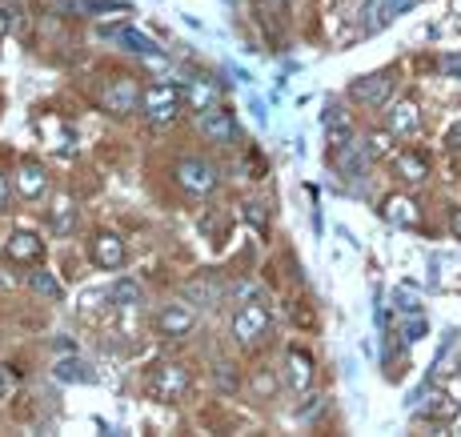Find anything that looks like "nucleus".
Returning a JSON list of instances; mask_svg holds the SVG:
<instances>
[{"mask_svg":"<svg viewBox=\"0 0 461 437\" xmlns=\"http://www.w3.org/2000/svg\"><path fill=\"white\" fill-rule=\"evenodd\" d=\"M8 394V378H5V369H0V397Z\"/></svg>","mask_w":461,"mask_h":437,"instance_id":"72a5a7b5","label":"nucleus"},{"mask_svg":"<svg viewBox=\"0 0 461 437\" xmlns=\"http://www.w3.org/2000/svg\"><path fill=\"white\" fill-rule=\"evenodd\" d=\"M49 225L57 237H68L77 229V201L68 197V193H57V201H52V209H49Z\"/></svg>","mask_w":461,"mask_h":437,"instance_id":"aec40b11","label":"nucleus"},{"mask_svg":"<svg viewBox=\"0 0 461 437\" xmlns=\"http://www.w3.org/2000/svg\"><path fill=\"white\" fill-rule=\"evenodd\" d=\"M189 386H193V373H189V365H181V361L153 365V369H149V381H145L149 397L165 401V405H176V401L189 394Z\"/></svg>","mask_w":461,"mask_h":437,"instance_id":"f257e3e1","label":"nucleus"},{"mask_svg":"<svg viewBox=\"0 0 461 437\" xmlns=\"http://www.w3.org/2000/svg\"><path fill=\"white\" fill-rule=\"evenodd\" d=\"M181 109H185V88L168 85V80L149 85L145 96H140V113H145L153 124H173L176 117H181Z\"/></svg>","mask_w":461,"mask_h":437,"instance_id":"f03ea898","label":"nucleus"},{"mask_svg":"<svg viewBox=\"0 0 461 437\" xmlns=\"http://www.w3.org/2000/svg\"><path fill=\"white\" fill-rule=\"evenodd\" d=\"M52 378L57 381H77V386H81V381H93V369H88L81 358H60L57 365H52Z\"/></svg>","mask_w":461,"mask_h":437,"instance_id":"412c9836","label":"nucleus"},{"mask_svg":"<svg viewBox=\"0 0 461 437\" xmlns=\"http://www.w3.org/2000/svg\"><path fill=\"white\" fill-rule=\"evenodd\" d=\"M321 124H325V141H330L333 153H337V149H345V145L353 141V121L345 117V113L337 109V105H330V109H325Z\"/></svg>","mask_w":461,"mask_h":437,"instance_id":"6ab92c4d","label":"nucleus"},{"mask_svg":"<svg viewBox=\"0 0 461 437\" xmlns=\"http://www.w3.org/2000/svg\"><path fill=\"white\" fill-rule=\"evenodd\" d=\"M5 257H8L13 265H41L44 241H41L37 233H24V229H16V233L5 241Z\"/></svg>","mask_w":461,"mask_h":437,"instance_id":"9b49d317","label":"nucleus"},{"mask_svg":"<svg viewBox=\"0 0 461 437\" xmlns=\"http://www.w3.org/2000/svg\"><path fill=\"white\" fill-rule=\"evenodd\" d=\"M313 378H317L313 353L301 350V345H294V350L285 353V381H289V389H294V394H305V389L313 386Z\"/></svg>","mask_w":461,"mask_h":437,"instance_id":"1a4fd4ad","label":"nucleus"},{"mask_svg":"<svg viewBox=\"0 0 461 437\" xmlns=\"http://www.w3.org/2000/svg\"><path fill=\"white\" fill-rule=\"evenodd\" d=\"M277 5H285V0H277Z\"/></svg>","mask_w":461,"mask_h":437,"instance_id":"f704fd0d","label":"nucleus"},{"mask_svg":"<svg viewBox=\"0 0 461 437\" xmlns=\"http://www.w3.org/2000/svg\"><path fill=\"white\" fill-rule=\"evenodd\" d=\"M125 257H129V249H125V241H121L117 233H96L93 261L101 265V269H121V265H125Z\"/></svg>","mask_w":461,"mask_h":437,"instance_id":"dca6fc26","label":"nucleus"},{"mask_svg":"<svg viewBox=\"0 0 461 437\" xmlns=\"http://www.w3.org/2000/svg\"><path fill=\"white\" fill-rule=\"evenodd\" d=\"M101 37L121 44V49H129V52H137V57H157V44L149 41L145 32L132 29V24H109V29H101Z\"/></svg>","mask_w":461,"mask_h":437,"instance_id":"4468645a","label":"nucleus"},{"mask_svg":"<svg viewBox=\"0 0 461 437\" xmlns=\"http://www.w3.org/2000/svg\"><path fill=\"white\" fill-rule=\"evenodd\" d=\"M441 68H449V73H461V57H446V60H441Z\"/></svg>","mask_w":461,"mask_h":437,"instance_id":"473e14b6","label":"nucleus"},{"mask_svg":"<svg viewBox=\"0 0 461 437\" xmlns=\"http://www.w3.org/2000/svg\"><path fill=\"white\" fill-rule=\"evenodd\" d=\"M269 333H273V314L265 305H257V301H245V305L233 314L237 345H261Z\"/></svg>","mask_w":461,"mask_h":437,"instance_id":"39448f33","label":"nucleus"},{"mask_svg":"<svg viewBox=\"0 0 461 437\" xmlns=\"http://www.w3.org/2000/svg\"><path fill=\"white\" fill-rule=\"evenodd\" d=\"M241 217L249 221V225L257 229V233H265V229H269V213H265V205H241Z\"/></svg>","mask_w":461,"mask_h":437,"instance_id":"393cba45","label":"nucleus"},{"mask_svg":"<svg viewBox=\"0 0 461 437\" xmlns=\"http://www.w3.org/2000/svg\"><path fill=\"white\" fill-rule=\"evenodd\" d=\"M101 301H104V293H101V289H93V293H85V297H81V309H85V314H93V309L101 305Z\"/></svg>","mask_w":461,"mask_h":437,"instance_id":"c85d7f7f","label":"nucleus"},{"mask_svg":"<svg viewBox=\"0 0 461 437\" xmlns=\"http://www.w3.org/2000/svg\"><path fill=\"white\" fill-rule=\"evenodd\" d=\"M201 132H205L209 141H217V145H233L237 141V121L229 109H209L201 113Z\"/></svg>","mask_w":461,"mask_h":437,"instance_id":"2eb2a0df","label":"nucleus"},{"mask_svg":"<svg viewBox=\"0 0 461 437\" xmlns=\"http://www.w3.org/2000/svg\"><path fill=\"white\" fill-rule=\"evenodd\" d=\"M8 201H13V185H8V177L0 173V213L8 209Z\"/></svg>","mask_w":461,"mask_h":437,"instance_id":"c756f323","label":"nucleus"},{"mask_svg":"<svg viewBox=\"0 0 461 437\" xmlns=\"http://www.w3.org/2000/svg\"><path fill=\"white\" fill-rule=\"evenodd\" d=\"M16 193L24 201H37L49 193V168L41 160H21V173H16Z\"/></svg>","mask_w":461,"mask_h":437,"instance_id":"ddd939ff","label":"nucleus"},{"mask_svg":"<svg viewBox=\"0 0 461 437\" xmlns=\"http://www.w3.org/2000/svg\"><path fill=\"white\" fill-rule=\"evenodd\" d=\"M438 405H425L421 409V417H438V422H449V417L457 414V401L454 397H433Z\"/></svg>","mask_w":461,"mask_h":437,"instance_id":"b1692460","label":"nucleus"},{"mask_svg":"<svg viewBox=\"0 0 461 437\" xmlns=\"http://www.w3.org/2000/svg\"><path fill=\"white\" fill-rule=\"evenodd\" d=\"M173 177H176V185H181L189 197H209V193L221 185V168L212 165V160H205V157H185V160H176Z\"/></svg>","mask_w":461,"mask_h":437,"instance_id":"7ed1b4c3","label":"nucleus"},{"mask_svg":"<svg viewBox=\"0 0 461 437\" xmlns=\"http://www.w3.org/2000/svg\"><path fill=\"white\" fill-rule=\"evenodd\" d=\"M217 96H221L217 80H205V77L185 80V105H189L193 113H209V109H217Z\"/></svg>","mask_w":461,"mask_h":437,"instance_id":"a211bd4d","label":"nucleus"},{"mask_svg":"<svg viewBox=\"0 0 461 437\" xmlns=\"http://www.w3.org/2000/svg\"><path fill=\"white\" fill-rule=\"evenodd\" d=\"M140 88L132 77H109L96 85V105H101L104 113H113V117H125V113H137L140 109Z\"/></svg>","mask_w":461,"mask_h":437,"instance_id":"20e7f679","label":"nucleus"},{"mask_svg":"<svg viewBox=\"0 0 461 437\" xmlns=\"http://www.w3.org/2000/svg\"><path fill=\"white\" fill-rule=\"evenodd\" d=\"M393 73L389 68H381V73H369V77H357L349 85V96L357 105H366V109H385L389 96H393Z\"/></svg>","mask_w":461,"mask_h":437,"instance_id":"423d86ee","label":"nucleus"},{"mask_svg":"<svg viewBox=\"0 0 461 437\" xmlns=\"http://www.w3.org/2000/svg\"><path fill=\"white\" fill-rule=\"evenodd\" d=\"M113 297H117V301H137V285H121Z\"/></svg>","mask_w":461,"mask_h":437,"instance_id":"7c9ffc66","label":"nucleus"},{"mask_svg":"<svg viewBox=\"0 0 461 437\" xmlns=\"http://www.w3.org/2000/svg\"><path fill=\"white\" fill-rule=\"evenodd\" d=\"M381 217H385L389 225L413 229V225H421V205H418V197H410V193H393V197L381 201Z\"/></svg>","mask_w":461,"mask_h":437,"instance_id":"9d476101","label":"nucleus"},{"mask_svg":"<svg viewBox=\"0 0 461 437\" xmlns=\"http://www.w3.org/2000/svg\"><path fill=\"white\" fill-rule=\"evenodd\" d=\"M57 8L60 13H117V0H57Z\"/></svg>","mask_w":461,"mask_h":437,"instance_id":"5701e85b","label":"nucleus"},{"mask_svg":"<svg viewBox=\"0 0 461 437\" xmlns=\"http://www.w3.org/2000/svg\"><path fill=\"white\" fill-rule=\"evenodd\" d=\"M449 233L461 241V209H449Z\"/></svg>","mask_w":461,"mask_h":437,"instance_id":"2f4dec72","label":"nucleus"},{"mask_svg":"<svg viewBox=\"0 0 461 437\" xmlns=\"http://www.w3.org/2000/svg\"><path fill=\"white\" fill-rule=\"evenodd\" d=\"M385 129L393 132V137H402V141H410V137H418L421 132V105L418 101H393L389 105V113H385Z\"/></svg>","mask_w":461,"mask_h":437,"instance_id":"6e6552de","label":"nucleus"},{"mask_svg":"<svg viewBox=\"0 0 461 437\" xmlns=\"http://www.w3.org/2000/svg\"><path fill=\"white\" fill-rule=\"evenodd\" d=\"M13 24H16V8L13 5H0V41L13 32Z\"/></svg>","mask_w":461,"mask_h":437,"instance_id":"cd10ccee","label":"nucleus"},{"mask_svg":"<svg viewBox=\"0 0 461 437\" xmlns=\"http://www.w3.org/2000/svg\"><path fill=\"white\" fill-rule=\"evenodd\" d=\"M429 157L421 153V149H402V153L393 157V177L397 181H405V185H421V181H429Z\"/></svg>","mask_w":461,"mask_h":437,"instance_id":"f8f14e48","label":"nucleus"},{"mask_svg":"<svg viewBox=\"0 0 461 437\" xmlns=\"http://www.w3.org/2000/svg\"><path fill=\"white\" fill-rule=\"evenodd\" d=\"M29 285H32V293H41V297H49V301H60V297H65V285L57 281V273L37 269V273H29Z\"/></svg>","mask_w":461,"mask_h":437,"instance_id":"4be33fe9","label":"nucleus"},{"mask_svg":"<svg viewBox=\"0 0 461 437\" xmlns=\"http://www.w3.org/2000/svg\"><path fill=\"white\" fill-rule=\"evenodd\" d=\"M185 301H193L197 309H209L221 301V278L217 273H201V278L185 281Z\"/></svg>","mask_w":461,"mask_h":437,"instance_id":"f3484780","label":"nucleus"},{"mask_svg":"<svg viewBox=\"0 0 461 437\" xmlns=\"http://www.w3.org/2000/svg\"><path fill=\"white\" fill-rule=\"evenodd\" d=\"M446 153L461 160V121H457V124H449V129H446Z\"/></svg>","mask_w":461,"mask_h":437,"instance_id":"bb28decb","label":"nucleus"},{"mask_svg":"<svg viewBox=\"0 0 461 437\" xmlns=\"http://www.w3.org/2000/svg\"><path fill=\"white\" fill-rule=\"evenodd\" d=\"M157 333L161 337H185L193 333V325H197V305L193 301H173V305H165L161 314H157Z\"/></svg>","mask_w":461,"mask_h":437,"instance_id":"0eeeda50","label":"nucleus"},{"mask_svg":"<svg viewBox=\"0 0 461 437\" xmlns=\"http://www.w3.org/2000/svg\"><path fill=\"white\" fill-rule=\"evenodd\" d=\"M212 381H217V386L225 389V394H229V389H237V373H233V365H229V361H217V365H212Z\"/></svg>","mask_w":461,"mask_h":437,"instance_id":"a878e982","label":"nucleus"}]
</instances>
